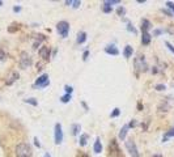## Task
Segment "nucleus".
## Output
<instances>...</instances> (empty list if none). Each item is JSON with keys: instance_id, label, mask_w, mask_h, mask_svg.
Here are the masks:
<instances>
[{"instance_id": "b1692460", "label": "nucleus", "mask_w": 174, "mask_h": 157, "mask_svg": "<svg viewBox=\"0 0 174 157\" xmlns=\"http://www.w3.org/2000/svg\"><path fill=\"white\" fill-rule=\"evenodd\" d=\"M102 11H104L105 13H111V11H113V7L108 5V4H104V7H102Z\"/></svg>"}, {"instance_id": "c85d7f7f", "label": "nucleus", "mask_w": 174, "mask_h": 157, "mask_svg": "<svg viewBox=\"0 0 174 157\" xmlns=\"http://www.w3.org/2000/svg\"><path fill=\"white\" fill-rule=\"evenodd\" d=\"M127 30H128V31H132L134 34H136V33H137V30H136L135 27H134V26H132V25H131V24H130V22L127 24Z\"/></svg>"}, {"instance_id": "1a4fd4ad", "label": "nucleus", "mask_w": 174, "mask_h": 157, "mask_svg": "<svg viewBox=\"0 0 174 157\" xmlns=\"http://www.w3.org/2000/svg\"><path fill=\"white\" fill-rule=\"evenodd\" d=\"M38 54H39V56H41L45 62H46V60H49V59H50V54H51L50 47H47V46H42L41 49H39Z\"/></svg>"}, {"instance_id": "f3484780", "label": "nucleus", "mask_w": 174, "mask_h": 157, "mask_svg": "<svg viewBox=\"0 0 174 157\" xmlns=\"http://www.w3.org/2000/svg\"><path fill=\"white\" fill-rule=\"evenodd\" d=\"M85 41H86V33H85V31H80V33L77 34L76 42L79 43V45H81V43H84Z\"/></svg>"}, {"instance_id": "58836bf2", "label": "nucleus", "mask_w": 174, "mask_h": 157, "mask_svg": "<svg viewBox=\"0 0 174 157\" xmlns=\"http://www.w3.org/2000/svg\"><path fill=\"white\" fill-rule=\"evenodd\" d=\"M88 55H89V51L88 50L84 51V54H82V60H86V59H88Z\"/></svg>"}, {"instance_id": "603ef678", "label": "nucleus", "mask_w": 174, "mask_h": 157, "mask_svg": "<svg viewBox=\"0 0 174 157\" xmlns=\"http://www.w3.org/2000/svg\"><path fill=\"white\" fill-rule=\"evenodd\" d=\"M82 157H89V156H88V155H84V156H82Z\"/></svg>"}, {"instance_id": "7ed1b4c3", "label": "nucleus", "mask_w": 174, "mask_h": 157, "mask_svg": "<svg viewBox=\"0 0 174 157\" xmlns=\"http://www.w3.org/2000/svg\"><path fill=\"white\" fill-rule=\"evenodd\" d=\"M56 30L62 35V38H67L68 37V31H69V24L67 21H59L56 24Z\"/></svg>"}, {"instance_id": "a211bd4d", "label": "nucleus", "mask_w": 174, "mask_h": 157, "mask_svg": "<svg viewBox=\"0 0 174 157\" xmlns=\"http://www.w3.org/2000/svg\"><path fill=\"white\" fill-rule=\"evenodd\" d=\"M170 137H174V128H170L169 131L165 132V135H164V137H163V143L168 141V139H170Z\"/></svg>"}, {"instance_id": "37998d69", "label": "nucleus", "mask_w": 174, "mask_h": 157, "mask_svg": "<svg viewBox=\"0 0 174 157\" xmlns=\"http://www.w3.org/2000/svg\"><path fill=\"white\" fill-rule=\"evenodd\" d=\"M42 63H38V64H37V69H42Z\"/></svg>"}, {"instance_id": "0eeeda50", "label": "nucleus", "mask_w": 174, "mask_h": 157, "mask_svg": "<svg viewBox=\"0 0 174 157\" xmlns=\"http://www.w3.org/2000/svg\"><path fill=\"white\" fill-rule=\"evenodd\" d=\"M54 137H55V144H56V145H59L63 141V130H62V124L60 123L55 124Z\"/></svg>"}, {"instance_id": "5701e85b", "label": "nucleus", "mask_w": 174, "mask_h": 157, "mask_svg": "<svg viewBox=\"0 0 174 157\" xmlns=\"http://www.w3.org/2000/svg\"><path fill=\"white\" fill-rule=\"evenodd\" d=\"M25 102L29 105H33V106H38V101L35 100V98H27V100H25Z\"/></svg>"}, {"instance_id": "f03ea898", "label": "nucleus", "mask_w": 174, "mask_h": 157, "mask_svg": "<svg viewBox=\"0 0 174 157\" xmlns=\"http://www.w3.org/2000/svg\"><path fill=\"white\" fill-rule=\"evenodd\" d=\"M50 85V80H49V75L47 73H43L41 75L37 80H35L34 82V85H33V88L34 89H39V88H46V86H49Z\"/></svg>"}, {"instance_id": "49530a36", "label": "nucleus", "mask_w": 174, "mask_h": 157, "mask_svg": "<svg viewBox=\"0 0 174 157\" xmlns=\"http://www.w3.org/2000/svg\"><path fill=\"white\" fill-rule=\"evenodd\" d=\"M137 109H139V110L143 109V106H141V104H137Z\"/></svg>"}, {"instance_id": "4468645a", "label": "nucleus", "mask_w": 174, "mask_h": 157, "mask_svg": "<svg viewBox=\"0 0 174 157\" xmlns=\"http://www.w3.org/2000/svg\"><path fill=\"white\" fill-rule=\"evenodd\" d=\"M17 78H18V73H17V72H12L11 76L8 77V80L5 81V84H7V85H12L16 80H17Z\"/></svg>"}, {"instance_id": "9b49d317", "label": "nucleus", "mask_w": 174, "mask_h": 157, "mask_svg": "<svg viewBox=\"0 0 174 157\" xmlns=\"http://www.w3.org/2000/svg\"><path fill=\"white\" fill-rule=\"evenodd\" d=\"M151 22L148 21L147 18H143L141 20V31H143V33H148V30L151 29Z\"/></svg>"}, {"instance_id": "8fccbe9b", "label": "nucleus", "mask_w": 174, "mask_h": 157, "mask_svg": "<svg viewBox=\"0 0 174 157\" xmlns=\"http://www.w3.org/2000/svg\"><path fill=\"white\" fill-rule=\"evenodd\" d=\"M153 157H161V155H156V156H153Z\"/></svg>"}, {"instance_id": "a18cd8bd", "label": "nucleus", "mask_w": 174, "mask_h": 157, "mask_svg": "<svg viewBox=\"0 0 174 157\" xmlns=\"http://www.w3.org/2000/svg\"><path fill=\"white\" fill-rule=\"evenodd\" d=\"M137 3H139V4H144L145 0H137Z\"/></svg>"}, {"instance_id": "e433bc0d", "label": "nucleus", "mask_w": 174, "mask_h": 157, "mask_svg": "<svg viewBox=\"0 0 174 157\" xmlns=\"http://www.w3.org/2000/svg\"><path fill=\"white\" fill-rule=\"evenodd\" d=\"M80 5H81V2H80V0H75V2H72V7H73V8H79Z\"/></svg>"}, {"instance_id": "2eb2a0df", "label": "nucleus", "mask_w": 174, "mask_h": 157, "mask_svg": "<svg viewBox=\"0 0 174 157\" xmlns=\"http://www.w3.org/2000/svg\"><path fill=\"white\" fill-rule=\"evenodd\" d=\"M132 53H134V49L130 45H127L124 47V51H123V55H124V58L126 59H128V58H131L132 56Z\"/></svg>"}, {"instance_id": "6ab92c4d", "label": "nucleus", "mask_w": 174, "mask_h": 157, "mask_svg": "<svg viewBox=\"0 0 174 157\" xmlns=\"http://www.w3.org/2000/svg\"><path fill=\"white\" fill-rule=\"evenodd\" d=\"M88 135L86 133H82V135H80V140H79V144L81 145V147H85L86 143H88Z\"/></svg>"}, {"instance_id": "aec40b11", "label": "nucleus", "mask_w": 174, "mask_h": 157, "mask_svg": "<svg viewBox=\"0 0 174 157\" xmlns=\"http://www.w3.org/2000/svg\"><path fill=\"white\" fill-rule=\"evenodd\" d=\"M80 131H81V126L80 124H77V123L72 124V135L73 136L79 135V132H80Z\"/></svg>"}, {"instance_id": "c9c22d12", "label": "nucleus", "mask_w": 174, "mask_h": 157, "mask_svg": "<svg viewBox=\"0 0 174 157\" xmlns=\"http://www.w3.org/2000/svg\"><path fill=\"white\" fill-rule=\"evenodd\" d=\"M7 56V54H5V51H4L3 49H0V60H4Z\"/></svg>"}, {"instance_id": "f704fd0d", "label": "nucleus", "mask_w": 174, "mask_h": 157, "mask_svg": "<svg viewBox=\"0 0 174 157\" xmlns=\"http://www.w3.org/2000/svg\"><path fill=\"white\" fill-rule=\"evenodd\" d=\"M165 46H166V47H168V49H169V50H170V51H172V53L174 54V46L172 45V43H170V42H165Z\"/></svg>"}, {"instance_id": "a878e982", "label": "nucleus", "mask_w": 174, "mask_h": 157, "mask_svg": "<svg viewBox=\"0 0 174 157\" xmlns=\"http://www.w3.org/2000/svg\"><path fill=\"white\" fill-rule=\"evenodd\" d=\"M104 4H108V5L111 7L113 4H121V0H106V2H104Z\"/></svg>"}, {"instance_id": "a19ab883", "label": "nucleus", "mask_w": 174, "mask_h": 157, "mask_svg": "<svg viewBox=\"0 0 174 157\" xmlns=\"http://www.w3.org/2000/svg\"><path fill=\"white\" fill-rule=\"evenodd\" d=\"M20 11H21V7H18V5L13 7V12H16V13H17V12H20Z\"/></svg>"}, {"instance_id": "6e6552de", "label": "nucleus", "mask_w": 174, "mask_h": 157, "mask_svg": "<svg viewBox=\"0 0 174 157\" xmlns=\"http://www.w3.org/2000/svg\"><path fill=\"white\" fill-rule=\"evenodd\" d=\"M109 148H110V153H111V155H114V156H122V153L119 151V147H118V143H117L115 139H113L111 141H110Z\"/></svg>"}, {"instance_id": "473e14b6", "label": "nucleus", "mask_w": 174, "mask_h": 157, "mask_svg": "<svg viewBox=\"0 0 174 157\" xmlns=\"http://www.w3.org/2000/svg\"><path fill=\"white\" fill-rule=\"evenodd\" d=\"M164 33V30H161V29H156V30H153V37H157V35H161Z\"/></svg>"}, {"instance_id": "ea45409f", "label": "nucleus", "mask_w": 174, "mask_h": 157, "mask_svg": "<svg viewBox=\"0 0 174 157\" xmlns=\"http://www.w3.org/2000/svg\"><path fill=\"white\" fill-rule=\"evenodd\" d=\"M34 144L37 145L38 148H41V143H39V140H38V137H34Z\"/></svg>"}, {"instance_id": "3c124183", "label": "nucleus", "mask_w": 174, "mask_h": 157, "mask_svg": "<svg viewBox=\"0 0 174 157\" xmlns=\"http://www.w3.org/2000/svg\"><path fill=\"white\" fill-rule=\"evenodd\" d=\"M3 5V2H2V0H0V7H2Z\"/></svg>"}, {"instance_id": "bb28decb", "label": "nucleus", "mask_w": 174, "mask_h": 157, "mask_svg": "<svg viewBox=\"0 0 174 157\" xmlns=\"http://www.w3.org/2000/svg\"><path fill=\"white\" fill-rule=\"evenodd\" d=\"M117 13H118V16H124L126 14V8L124 7H119L117 9Z\"/></svg>"}, {"instance_id": "2f4dec72", "label": "nucleus", "mask_w": 174, "mask_h": 157, "mask_svg": "<svg viewBox=\"0 0 174 157\" xmlns=\"http://www.w3.org/2000/svg\"><path fill=\"white\" fill-rule=\"evenodd\" d=\"M159 110H160V111H168V110H169V106H168V105H160V106H159Z\"/></svg>"}, {"instance_id": "39448f33", "label": "nucleus", "mask_w": 174, "mask_h": 157, "mask_svg": "<svg viewBox=\"0 0 174 157\" xmlns=\"http://www.w3.org/2000/svg\"><path fill=\"white\" fill-rule=\"evenodd\" d=\"M126 148H127V151L128 153L131 155V157H139V152H137V148H136V144H135V141H134L132 139H127L126 140Z\"/></svg>"}, {"instance_id": "ddd939ff", "label": "nucleus", "mask_w": 174, "mask_h": 157, "mask_svg": "<svg viewBox=\"0 0 174 157\" xmlns=\"http://www.w3.org/2000/svg\"><path fill=\"white\" fill-rule=\"evenodd\" d=\"M151 39H152V35L149 33H143V35H141V43L145 46L151 43Z\"/></svg>"}, {"instance_id": "c03bdc74", "label": "nucleus", "mask_w": 174, "mask_h": 157, "mask_svg": "<svg viewBox=\"0 0 174 157\" xmlns=\"http://www.w3.org/2000/svg\"><path fill=\"white\" fill-rule=\"evenodd\" d=\"M81 104H82V106H84V107H85V110H88V106H86L85 102H81Z\"/></svg>"}, {"instance_id": "f8f14e48", "label": "nucleus", "mask_w": 174, "mask_h": 157, "mask_svg": "<svg viewBox=\"0 0 174 157\" xmlns=\"http://www.w3.org/2000/svg\"><path fill=\"white\" fill-rule=\"evenodd\" d=\"M93 151H94V153H101L102 152V144H101V141H100V137H97L96 141H94Z\"/></svg>"}, {"instance_id": "412c9836", "label": "nucleus", "mask_w": 174, "mask_h": 157, "mask_svg": "<svg viewBox=\"0 0 174 157\" xmlns=\"http://www.w3.org/2000/svg\"><path fill=\"white\" fill-rule=\"evenodd\" d=\"M18 29H20V24L13 22L9 25V27H8V31H9V33H14V31H17Z\"/></svg>"}, {"instance_id": "72a5a7b5", "label": "nucleus", "mask_w": 174, "mask_h": 157, "mask_svg": "<svg viewBox=\"0 0 174 157\" xmlns=\"http://www.w3.org/2000/svg\"><path fill=\"white\" fill-rule=\"evenodd\" d=\"M161 12H163V13H165V14H168L169 17H173V12H170V11H168V9H165V8H163V9H161Z\"/></svg>"}, {"instance_id": "de8ad7c7", "label": "nucleus", "mask_w": 174, "mask_h": 157, "mask_svg": "<svg viewBox=\"0 0 174 157\" xmlns=\"http://www.w3.org/2000/svg\"><path fill=\"white\" fill-rule=\"evenodd\" d=\"M152 72H153V73H157V69H156V67H153V69H152Z\"/></svg>"}, {"instance_id": "393cba45", "label": "nucleus", "mask_w": 174, "mask_h": 157, "mask_svg": "<svg viewBox=\"0 0 174 157\" xmlns=\"http://www.w3.org/2000/svg\"><path fill=\"white\" fill-rule=\"evenodd\" d=\"M119 114H121V110L118 109V107H115V109H114L113 111H111V114H110V117H111V118H117L118 115H119Z\"/></svg>"}, {"instance_id": "dca6fc26", "label": "nucleus", "mask_w": 174, "mask_h": 157, "mask_svg": "<svg viewBox=\"0 0 174 157\" xmlns=\"http://www.w3.org/2000/svg\"><path fill=\"white\" fill-rule=\"evenodd\" d=\"M127 132H128V124H124L123 127L121 128V131H119V139H121V140H124V139H126V135H127Z\"/></svg>"}, {"instance_id": "4c0bfd02", "label": "nucleus", "mask_w": 174, "mask_h": 157, "mask_svg": "<svg viewBox=\"0 0 174 157\" xmlns=\"http://www.w3.org/2000/svg\"><path fill=\"white\" fill-rule=\"evenodd\" d=\"M136 120L135 119H132L131 122H130V124H128V128H132V127H136Z\"/></svg>"}, {"instance_id": "79ce46f5", "label": "nucleus", "mask_w": 174, "mask_h": 157, "mask_svg": "<svg viewBox=\"0 0 174 157\" xmlns=\"http://www.w3.org/2000/svg\"><path fill=\"white\" fill-rule=\"evenodd\" d=\"M66 5H72V0H66Z\"/></svg>"}, {"instance_id": "c756f323", "label": "nucleus", "mask_w": 174, "mask_h": 157, "mask_svg": "<svg viewBox=\"0 0 174 157\" xmlns=\"http://www.w3.org/2000/svg\"><path fill=\"white\" fill-rule=\"evenodd\" d=\"M64 90H66V94H71L73 92V88L69 85H64Z\"/></svg>"}, {"instance_id": "09e8293b", "label": "nucleus", "mask_w": 174, "mask_h": 157, "mask_svg": "<svg viewBox=\"0 0 174 157\" xmlns=\"http://www.w3.org/2000/svg\"><path fill=\"white\" fill-rule=\"evenodd\" d=\"M43 157H51V156L49 155V153H45V156H43Z\"/></svg>"}, {"instance_id": "4be33fe9", "label": "nucleus", "mask_w": 174, "mask_h": 157, "mask_svg": "<svg viewBox=\"0 0 174 157\" xmlns=\"http://www.w3.org/2000/svg\"><path fill=\"white\" fill-rule=\"evenodd\" d=\"M71 100H72V96H71V94H64L63 97H60V101L63 104H68Z\"/></svg>"}, {"instance_id": "9d476101", "label": "nucleus", "mask_w": 174, "mask_h": 157, "mask_svg": "<svg viewBox=\"0 0 174 157\" xmlns=\"http://www.w3.org/2000/svg\"><path fill=\"white\" fill-rule=\"evenodd\" d=\"M105 53L109 55H119V50L117 49L114 45H109L105 47Z\"/></svg>"}, {"instance_id": "f257e3e1", "label": "nucleus", "mask_w": 174, "mask_h": 157, "mask_svg": "<svg viewBox=\"0 0 174 157\" xmlns=\"http://www.w3.org/2000/svg\"><path fill=\"white\" fill-rule=\"evenodd\" d=\"M14 153L17 157H31V147L27 143H20L14 149Z\"/></svg>"}, {"instance_id": "423d86ee", "label": "nucleus", "mask_w": 174, "mask_h": 157, "mask_svg": "<svg viewBox=\"0 0 174 157\" xmlns=\"http://www.w3.org/2000/svg\"><path fill=\"white\" fill-rule=\"evenodd\" d=\"M135 68L136 71H141V72H145V71H148V64L147 62H145L144 56H137L135 58Z\"/></svg>"}, {"instance_id": "cd10ccee", "label": "nucleus", "mask_w": 174, "mask_h": 157, "mask_svg": "<svg viewBox=\"0 0 174 157\" xmlns=\"http://www.w3.org/2000/svg\"><path fill=\"white\" fill-rule=\"evenodd\" d=\"M155 88H156V90H159V92H163V90L166 89V86H165L164 84H157Z\"/></svg>"}, {"instance_id": "20e7f679", "label": "nucleus", "mask_w": 174, "mask_h": 157, "mask_svg": "<svg viewBox=\"0 0 174 157\" xmlns=\"http://www.w3.org/2000/svg\"><path fill=\"white\" fill-rule=\"evenodd\" d=\"M31 66V58L30 55L26 53V51H22L21 54H20V67H21L22 69H26L29 68Z\"/></svg>"}, {"instance_id": "7c9ffc66", "label": "nucleus", "mask_w": 174, "mask_h": 157, "mask_svg": "<svg viewBox=\"0 0 174 157\" xmlns=\"http://www.w3.org/2000/svg\"><path fill=\"white\" fill-rule=\"evenodd\" d=\"M165 5H166L169 9H172L173 11V14H174V3L173 2H166V3H165Z\"/></svg>"}]
</instances>
